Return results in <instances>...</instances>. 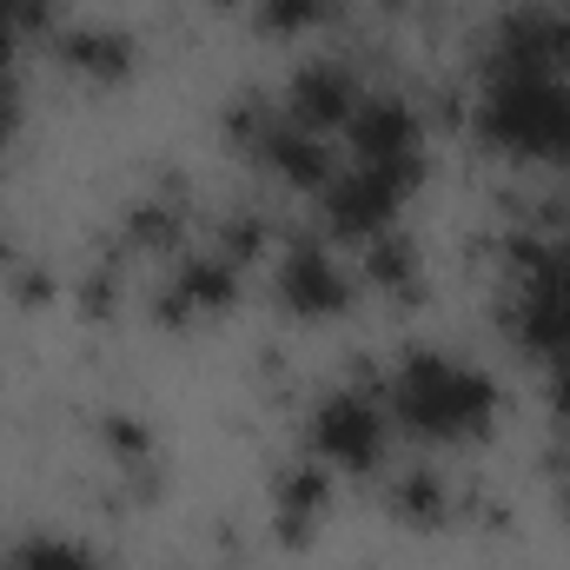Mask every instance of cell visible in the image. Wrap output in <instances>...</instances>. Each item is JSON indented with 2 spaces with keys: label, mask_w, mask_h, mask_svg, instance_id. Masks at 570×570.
I'll return each mask as SVG.
<instances>
[{
  "label": "cell",
  "mask_w": 570,
  "mask_h": 570,
  "mask_svg": "<svg viewBox=\"0 0 570 570\" xmlns=\"http://www.w3.org/2000/svg\"><path fill=\"white\" fill-rule=\"evenodd\" d=\"M484 120L491 140L518 153H570V94L551 80V67H504Z\"/></svg>",
  "instance_id": "1"
},
{
  "label": "cell",
  "mask_w": 570,
  "mask_h": 570,
  "mask_svg": "<svg viewBox=\"0 0 570 570\" xmlns=\"http://www.w3.org/2000/svg\"><path fill=\"white\" fill-rule=\"evenodd\" d=\"M399 412H405V425L431 431V438H458V431L484 425L491 385L458 358H412L399 372Z\"/></svg>",
  "instance_id": "2"
},
{
  "label": "cell",
  "mask_w": 570,
  "mask_h": 570,
  "mask_svg": "<svg viewBox=\"0 0 570 570\" xmlns=\"http://www.w3.org/2000/svg\"><path fill=\"white\" fill-rule=\"evenodd\" d=\"M379 405L372 399H358V392H338L325 412H318V444L332 451V458H345V464H372V451H379Z\"/></svg>",
  "instance_id": "3"
},
{
  "label": "cell",
  "mask_w": 570,
  "mask_h": 570,
  "mask_svg": "<svg viewBox=\"0 0 570 570\" xmlns=\"http://www.w3.org/2000/svg\"><path fill=\"white\" fill-rule=\"evenodd\" d=\"M285 305H298V312H325V305H338V273L325 266V253H292L285 259Z\"/></svg>",
  "instance_id": "4"
},
{
  "label": "cell",
  "mask_w": 570,
  "mask_h": 570,
  "mask_svg": "<svg viewBox=\"0 0 570 570\" xmlns=\"http://www.w3.org/2000/svg\"><path fill=\"white\" fill-rule=\"evenodd\" d=\"M13 570H94V558L80 551V544H27Z\"/></svg>",
  "instance_id": "5"
},
{
  "label": "cell",
  "mask_w": 570,
  "mask_h": 570,
  "mask_svg": "<svg viewBox=\"0 0 570 570\" xmlns=\"http://www.w3.org/2000/svg\"><path fill=\"white\" fill-rule=\"evenodd\" d=\"M298 13H312V0H266V20L273 27H298Z\"/></svg>",
  "instance_id": "6"
}]
</instances>
